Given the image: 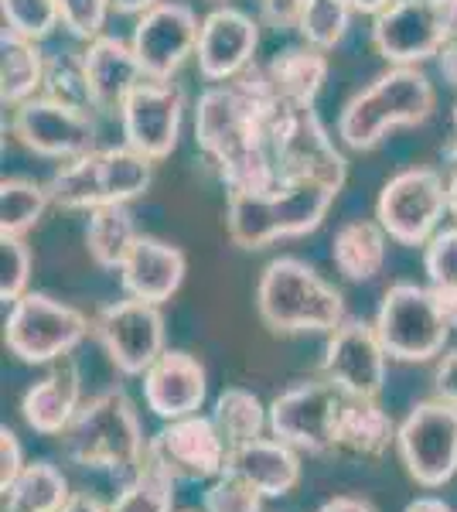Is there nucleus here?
<instances>
[{"instance_id": "obj_32", "label": "nucleus", "mask_w": 457, "mask_h": 512, "mask_svg": "<svg viewBox=\"0 0 457 512\" xmlns=\"http://www.w3.org/2000/svg\"><path fill=\"white\" fill-rule=\"evenodd\" d=\"M103 151V192L106 205H130L137 198H144L154 185V164L134 151L130 144L116 147H99Z\"/></svg>"}, {"instance_id": "obj_31", "label": "nucleus", "mask_w": 457, "mask_h": 512, "mask_svg": "<svg viewBox=\"0 0 457 512\" xmlns=\"http://www.w3.org/2000/svg\"><path fill=\"white\" fill-rule=\"evenodd\" d=\"M212 420L219 427V434L226 437L229 448H239V444L270 434V403H263L246 386H226L215 396Z\"/></svg>"}, {"instance_id": "obj_13", "label": "nucleus", "mask_w": 457, "mask_h": 512, "mask_svg": "<svg viewBox=\"0 0 457 512\" xmlns=\"http://www.w3.org/2000/svg\"><path fill=\"white\" fill-rule=\"evenodd\" d=\"M345 396L324 376L301 379L270 400V434L301 454H335V427Z\"/></svg>"}, {"instance_id": "obj_41", "label": "nucleus", "mask_w": 457, "mask_h": 512, "mask_svg": "<svg viewBox=\"0 0 457 512\" xmlns=\"http://www.w3.org/2000/svg\"><path fill=\"white\" fill-rule=\"evenodd\" d=\"M62 28L79 41H93L106 35V18H110L113 4L110 0H55Z\"/></svg>"}, {"instance_id": "obj_51", "label": "nucleus", "mask_w": 457, "mask_h": 512, "mask_svg": "<svg viewBox=\"0 0 457 512\" xmlns=\"http://www.w3.org/2000/svg\"><path fill=\"white\" fill-rule=\"evenodd\" d=\"M447 212H451V219L457 222V168L447 175Z\"/></svg>"}, {"instance_id": "obj_20", "label": "nucleus", "mask_w": 457, "mask_h": 512, "mask_svg": "<svg viewBox=\"0 0 457 512\" xmlns=\"http://www.w3.org/2000/svg\"><path fill=\"white\" fill-rule=\"evenodd\" d=\"M116 274H120V287L127 297L168 304L181 291V284H185L188 256L181 246L168 243V239L140 233L134 250L127 253V260H123V267Z\"/></svg>"}, {"instance_id": "obj_2", "label": "nucleus", "mask_w": 457, "mask_h": 512, "mask_svg": "<svg viewBox=\"0 0 457 512\" xmlns=\"http://www.w3.org/2000/svg\"><path fill=\"white\" fill-rule=\"evenodd\" d=\"M437 110V89L420 65H389L369 86H362L338 113V144L369 154L393 130L423 127Z\"/></svg>"}, {"instance_id": "obj_15", "label": "nucleus", "mask_w": 457, "mask_h": 512, "mask_svg": "<svg viewBox=\"0 0 457 512\" xmlns=\"http://www.w3.org/2000/svg\"><path fill=\"white\" fill-rule=\"evenodd\" d=\"M389 355L372 321L345 318L324 342L321 376L345 400H379L386 390Z\"/></svg>"}, {"instance_id": "obj_36", "label": "nucleus", "mask_w": 457, "mask_h": 512, "mask_svg": "<svg viewBox=\"0 0 457 512\" xmlns=\"http://www.w3.org/2000/svg\"><path fill=\"white\" fill-rule=\"evenodd\" d=\"M0 14H4V31L28 41H45L62 28L55 0H0Z\"/></svg>"}, {"instance_id": "obj_28", "label": "nucleus", "mask_w": 457, "mask_h": 512, "mask_svg": "<svg viewBox=\"0 0 457 512\" xmlns=\"http://www.w3.org/2000/svg\"><path fill=\"white\" fill-rule=\"evenodd\" d=\"M137 236L130 205H99L86 212V253L99 270H120Z\"/></svg>"}, {"instance_id": "obj_35", "label": "nucleus", "mask_w": 457, "mask_h": 512, "mask_svg": "<svg viewBox=\"0 0 457 512\" xmlns=\"http://www.w3.org/2000/svg\"><path fill=\"white\" fill-rule=\"evenodd\" d=\"M174 489H178L174 478L151 465H140L116 492L110 512H174Z\"/></svg>"}, {"instance_id": "obj_12", "label": "nucleus", "mask_w": 457, "mask_h": 512, "mask_svg": "<svg viewBox=\"0 0 457 512\" xmlns=\"http://www.w3.org/2000/svg\"><path fill=\"white\" fill-rule=\"evenodd\" d=\"M144 465L157 468L178 485L212 482L226 472L229 465V444L219 434L212 417L195 414L161 424V431L147 441Z\"/></svg>"}, {"instance_id": "obj_26", "label": "nucleus", "mask_w": 457, "mask_h": 512, "mask_svg": "<svg viewBox=\"0 0 457 512\" xmlns=\"http://www.w3.org/2000/svg\"><path fill=\"white\" fill-rule=\"evenodd\" d=\"M267 72L273 79L277 96L290 99V103H301V106H314L324 82H328L331 62H328V52H318V48H311V45H294L273 55L267 62Z\"/></svg>"}, {"instance_id": "obj_37", "label": "nucleus", "mask_w": 457, "mask_h": 512, "mask_svg": "<svg viewBox=\"0 0 457 512\" xmlns=\"http://www.w3.org/2000/svg\"><path fill=\"white\" fill-rule=\"evenodd\" d=\"M263 502L267 495L229 468L219 478L205 482L202 492V512H263Z\"/></svg>"}, {"instance_id": "obj_54", "label": "nucleus", "mask_w": 457, "mask_h": 512, "mask_svg": "<svg viewBox=\"0 0 457 512\" xmlns=\"http://www.w3.org/2000/svg\"><path fill=\"white\" fill-rule=\"evenodd\" d=\"M212 4H215V7H222V4H229V0H212Z\"/></svg>"}, {"instance_id": "obj_10", "label": "nucleus", "mask_w": 457, "mask_h": 512, "mask_svg": "<svg viewBox=\"0 0 457 512\" xmlns=\"http://www.w3.org/2000/svg\"><path fill=\"white\" fill-rule=\"evenodd\" d=\"M93 338L116 373L140 379L168 349V321L161 304L123 294L93 315Z\"/></svg>"}, {"instance_id": "obj_30", "label": "nucleus", "mask_w": 457, "mask_h": 512, "mask_svg": "<svg viewBox=\"0 0 457 512\" xmlns=\"http://www.w3.org/2000/svg\"><path fill=\"white\" fill-rule=\"evenodd\" d=\"M48 192H52V205L62 212H93L106 205L103 192V151H89L76 161H65L48 178Z\"/></svg>"}, {"instance_id": "obj_50", "label": "nucleus", "mask_w": 457, "mask_h": 512, "mask_svg": "<svg viewBox=\"0 0 457 512\" xmlns=\"http://www.w3.org/2000/svg\"><path fill=\"white\" fill-rule=\"evenodd\" d=\"M348 4L355 7V14H369V18H376L382 7H389L393 0H348Z\"/></svg>"}, {"instance_id": "obj_16", "label": "nucleus", "mask_w": 457, "mask_h": 512, "mask_svg": "<svg viewBox=\"0 0 457 512\" xmlns=\"http://www.w3.org/2000/svg\"><path fill=\"white\" fill-rule=\"evenodd\" d=\"M198 31H202V21L181 0H161L140 14L130 45H134L144 76L154 82H174L185 62L195 59Z\"/></svg>"}, {"instance_id": "obj_52", "label": "nucleus", "mask_w": 457, "mask_h": 512, "mask_svg": "<svg viewBox=\"0 0 457 512\" xmlns=\"http://www.w3.org/2000/svg\"><path fill=\"white\" fill-rule=\"evenodd\" d=\"M440 7H444L447 28H451V35L457 38V0H440Z\"/></svg>"}, {"instance_id": "obj_29", "label": "nucleus", "mask_w": 457, "mask_h": 512, "mask_svg": "<svg viewBox=\"0 0 457 512\" xmlns=\"http://www.w3.org/2000/svg\"><path fill=\"white\" fill-rule=\"evenodd\" d=\"M4 492V512H58L72 499L69 475L52 461H28V468Z\"/></svg>"}, {"instance_id": "obj_8", "label": "nucleus", "mask_w": 457, "mask_h": 512, "mask_svg": "<svg viewBox=\"0 0 457 512\" xmlns=\"http://www.w3.org/2000/svg\"><path fill=\"white\" fill-rule=\"evenodd\" d=\"M396 458L406 478L437 492L457 478V407L440 396L417 400L396 427Z\"/></svg>"}, {"instance_id": "obj_17", "label": "nucleus", "mask_w": 457, "mask_h": 512, "mask_svg": "<svg viewBox=\"0 0 457 512\" xmlns=\"http://www.w3.org/2000/svg\"><path fill=\"white\" fill-rule=\"evenodd\" d=\"M185 89L178 82L144 79L127 96L120 110L123 144H130L151 161H164L178 151L181 123H185Z\"/></svg>"}, {"instance_id": "obj_11", "label": "nucleus", "mask_w": 457, "mask_h": 512, "mask_svg": "<svg viewBox=\"0 0 457 512\" xmlns=\"http://www.w3.org/2000/svg\"><path fill=\"white\" fill-rule=\"evenodd\" d=\"M11 134L24 151L65 164L96 151L99 123L86 106L41 93L11 110Z\"/></svg>"}, {"instance_id": "obj_18", "label": "nucleus", "mask_w": 457, "mask_h": 512, "mask_svg": "<svg viewBox=\"0 0 457 512\" xmlns=\"http://www.w3.org/2000/svg\"><path fill=\"white\" fill-rule=\"evenodd\" d=\"M260 48V21L232 4L212 7L198 31V76L205 82H232L256 62Z\"/></svg>"}, {"instance_id": "obj_33", "label": "nucleus", "mask_w": 457, "mask_h": 512, "mask_svg": "<svg viewBox=\"0 0 457 512\" xmlns=\"http://www.w3.org/2000/svg\"><path fill=\"white\" fill-rule=\"evenodd\" d=\"M52 192L35 178H4L0 185V236H28L45 219Z\"/></svg>"}, {"instance_id": "obj_25", "label": "nucleus", "mask_w": 457, "mask_h": 512, "mask_svg": "<svg viewBox=\"0 0 457 512\" xmlns=\"http://www.w3.org/2000/svg\"><path fill=\"white\" fill-rule=\"evenodd\" d=\"M396 427L400 424L379 400H345L335 427V451L376 461L389 448H396Z\"/></svg>"}, {"instance_id": "obj_44", "label": "nucleus", "mask_w": 457, "mask_h": 512, "mask_svg": "<svg viewBox=\"0 0 457 512\" xmlns=\"http://www.w3.org/2000/svg\"><path fill=\"white\" fill-rule=\"evenodd\" d=\"M434 396L457 407V349H447L434 366Z\"/></svg>"}, {"instance_id": "obj_55", "label": "nucleus", "mask_w": 457, "mask_h": 512, "mask_svg": "<svg viewBox=\"0 0 457 512\" xmlns=\"http://www.w3.org/2000/svg\"><path fill=\"white\" fill-rule=\"evenodd\" d=\"M178 512H202V509H178Z\"/></svg>"}, {"instance_id": "obj_9", "label": "nucleus", "mask_w": 457, "mask_h": 512, "mask_svg": "<svg viewBox=\"0 0 457 512\" xmlns=\"http://www.w3.org/2000/svg\"><path fill=\"white\" fill-rule=\"evenodd\" d=\"M447 212V178L430 164L396 171L376 195V222L396 246L423 250L434 239Z\"/></svg>"}, {"instance_id": "obj_6", "label": "nucleus", "mask_w": 457, "mask_h": 512, "mask_svg": "<svg viewBox=\"0 0 457 512\" xmlns=\"http://www.w3.org/2000/svg\"><path fill=\"white\" fill-rule=\"evenodd\" d=\"M379 342L393 362H437L447 352V342L457 332L444 301L430 284L396 280L382 294L379 311L372 318Z\"/></svg>"}, {"instance_id": "obj_49", "label": "nucleus", "mask_w": 457, "mask_h": 512, "mask_svg": "<svg viewBox=\"0 0 457 512\" xmlns=\"http://www.w3.org/2000/svg\"><path fill=\"white\" fill-rule=\"evenodd\" d=\"M116 14H127V18H140L144 11H151L154 4H161V0H110Z\"/></svg>"}, {"instance_id": "obj_45", "label": "nucleus", "mask_w": 457, "mask_h": 512, "mask_svg": "<svg viewBox=\"0 0 457 512\" xmlns=\"http://www.w3.org/2000/svg\"><path fill=\"white\" fill-rule=\"evenodd\" d=\"M318 512H379V509L369 499H362V495H335Z\"/></svg>"}, {"instance_id": "obj_48", "label": "nucleus", "mask_w": 457, "mask_h": 512, "mask_svg": "<svg viewBox=\"0 0 457 512\" xmlns=\"http://www.w3.org/2000/svg\"><path fill=\"white\" fill-rule=\"evenodd\" d=\"M403 512H454V506L444 495H417L413 502H406Z\"/></svg>"}, {"instance_id": "obj_19", "label": "nucleus", "mask_w": 457, "mask_h": 512, "mask_svg": "<svg viewBox=\"0 0 457 512\" xmlns=\"http://www.w3.org/2000/svg\"><path fill=\"white\" fill-rule=\"evenodd\" d=\"M140 393H144V407L161 424L195 417L209 400V369L185 349H164L161 359L140 376Z\"/></svg>"}, {"instance_id": "obj_42", "label": "nucleus", "mask_w": 457, "mask_h": 512, "mask_svg": "<svg viewBox=\"0 0 457 512\" xmlns=\"http://www.w3.org/2000/svg\"><path fill=\"white\" fill-rule=\"evenodd\" d=\"M24 468H28V458H24L21 437L4 424L0 427V489H7Z\"/></svg>"}, {"instance_id": "obj_39", "label": "nucleus", "mask_w": 457, "mask_h": 512, "mask_svg": "<svg viewBox=\"0 0 457 512\" xmlns=\"http://www.w3.org/2000/svg\"><path fill=\"white\" fill-rule=\"evenodd\" d=\"M31 270H35V253L24 236H0V301L14 304L28 294Z\"/></svg>"}, {"instance_id": "obj_22", "label": "nucleus", "mask_w": 457, "mask_h": 512, "mask_svg": "<svg viewBox=\"0 0 457 512\" xmlns=\"http://www.w3.org/2000/svg\"><path fill=\"white\" fill-rule=\"evenodd\" d=\"M86 403L82 393V373L72 359H62L48 369L38 383H31L21 396V420L28 431L38 437H62L69 431V424Z\"/></svg>"}, {"instance_id": "obj_47", "label": "nucleus", "mask_w": 457, "mask_h": 512, "mask_svg": "<svg viewBox=\"0 0 457 512\" xmlns=\"http://www.w3.org/2000/svg\"><path fill=\"white\" fill-rule=\"evenodd\" d=\"M437 69H440V76H444L447 86L457 89V38L447 41V48L437 55Z\"/></svg>"}, {"instance_id": "obj_38", "label": "nucleus", "mask_w": 457, "mask_h": 512, "mask_svg": "<svg viewBox=\"0 0 457 512\" xmlns=\"http://www.w3.org/2000/svg\"><path fill=\"white\" fill-rule=\"evenodd\" d=\"M45 96H55V99H65V103H76V106L93 110V103H89V82H86V62H82V52L48 55Z\"/></svg>"}, {"instance_id": "obj_7", "label": "nucleus", "mask_w": 457, "mask_h": 512, "mask_svg": "<svg viewBox=\"0 0 457 512\" xmlns=\"http://www.w3.org/2000/svg\"><path fill=\"white\" fill-rule=\"evenodd\" d=\"M89 335L93 318L45 291L18 297L4 318V349L24 366H52L69 359Z\"/></svg>"}, {"instance_id": "obj_1", "label": "nucleus", "mask_w": 457, "mask_h": 512, "mask_svg": "<svg viewBox=\"0 0 457 512\" xmlns=\"http://www.w3.org/2000/svg\"><path fill=\"white\" fill-rule=\"evenodd\" d=\"M195 144L226 192H267L280 181L256 106L232 82H212L195 103Z\"/></svg>"}, {"instance_id": "obj_21", "label": "nucleus", "mask_w": 457, "mask_h": 512, "mask_svg": "<svg viewBox=\"0 0 457 512\" xmlns=\"http://www.w3.org/2000/svg\"><path fill=\"white\" fill-rule=\"evenodd\" d=\"M82 62H86L89 103H93L96 113H110V117H120L127 96L147 79L137 62L134 45L116 35H99L86 41Z\"/></svg>"}, {"instance_id": "obj_24", "label": "nucleus", "mask_w": 457, "mask_h": 512, "mask_svg": "<svg viewBox=\"0 0 457 512\" xmlns=\"http://www.w3.org/2000/svg\"><path fill=\"white\" fill-rule=\"evenodd\" d=\"M389 243L376 219H348L331 236V263L348 284H369L386 270Z\"/></svg>"}, {"instance_id": "obj_46", "label": "nucleus", "mask_w": 457, "mask_h": 512, "mask_svg": "<svg viewBox=\"0 0 457 512\" xmlns=\"http://www.w3.org/2000/svg\"><path fill=\"white\" fill-rule=\"evenodd\" d=\"M58 512H110V502H103L93 492H72V499Z\"/></svg>"}, {"instance_id": "obj_23", "label": "nucleus", "mask_w": 457, "mask_h": 512, "mask_svg": "<svg viewBox=\"0 0 457 512\" xmlns=\"http://www.w3.org/2000/svg\"><path fill=\"white\" fill-rule=\"evenodd\" d=\"M229 472L243 475L246 482H253L267 499H284L301 485L304 478V454L290 448L280 437H256L249 444L229 448Z\"/></svg>"}, {"instance_id": "obj_40", "label": "nucleus", "mask_w": 457, "mask_h": 512, "mask_svg": "<svg viewBox=\"0 0 457 512\" xmlns=\"http://www.w3.org/2000/svg\"><path fill=\"white\" fill-rule=\"evenodd\" d=\"M423 274L427 284L440 294H457V222L437 229L423 246Z\"/></svg>"}, {"instance_id": "obj_3", "label": "nucleus", "mask_w": 457, "mask_h": 512, "mask_svg": "<svg viewBox=\"0 0 457 512\" xmlns=\"http://www.w3.org/2000/svg\"><path fill=\"white\" fill-rule=\"evenodd\" d=\"M338 192L321 181L280 178L267 192H229L226 233L239 250H267L280 239L318 233Z\"/></svg>"}, {"instance_id": "obj_53", "label": "nucleus", "mask_w": 457, "mask_h": 512, "mask_svg": "<svg viewBox=\"0 0 457 512\" xmlns=\"http://www.w3.org/2000/svg\"><path fill=\"white\" fill-rule=\"evenodd\" d=\"M451 120H454V137H457V103H454V113H451Z\"/></svg>"}, {"instance_id": "obj_14", "label": "nucleus", "mask_w": 457, "mask_h": 512, "mask_svg": "<svg viewBox=\"0 0 457 512\" xmlns=\"http://www.w3.org/2000/svg\"><path fill=\"white\" fill-rule=\"evenodd\" d=\"M372 48L386 65H423L451 41L440 0H393L372 18Z\"/></svg>"}, {"instance_id": "obj_34", "label": "nucleus", "mask_w": 457, "mask_h": 512, "mask_svg": "<svg viewBox=\"0 0 457 512\" xmlns=\"http://www.w3.org/2000/svg\"><path fill=\"white\" fill-rule=\"evenodd\" d=\"M355 7L348 0H304L297 35L318 52H335L352 31Z\"/></svg>"}, {"instance_id": "obj_4", "label": "nucleus", "mask_w": 457, "mask_h": 512, "mask_svg": "<svg viewBox=\"0 0 457 512\" xmlns=\"http://www.w3.org/2000/svg\"><path fill=\"white\" fill-rule=\"evenodd\" d=\"M253 304L270 335H331L348 318L345 294L297 256H277L260 270Z\"/></svg>"}, {"instance_id": "obj_43", "label": "nucleus", "mask_w": 457, "mask_h": 512, "mask_svg": "<svg viewBox=\"0 0 457 512\" xmlns=\"http://www.w3.org/2000/svg\"><path fill=\"white\" fill-rule=\"evenodd\" d=\"M256 7H260L263 24H270V28H277V31H287V28H297L304 0H256Z\"/></svg>"}, {"instance_id": "obj_5", "label": "nucleus", "mask_w": 457, "mask_h": 512, "mask_svg": "<svg viewBox=\"0 0 457 512\" xmlns=\"http://www.w3.org/2000/svg\"><path fill=\"white\" fill-rule=\"evenodd\" d=\"M147 441L137 403L120 386L86 396L69 431L58 437L72 465L103 475H134L144 465Z\"/></svg>"}, {"instance_id": "obj_27", "label": "nucleus", "mask_w": 457, "mask_h": 512, "mask_svg": "<svg viewBox=\"0 0 457 512\" xmlns=\"http://www.w3.org/2000/svg\"><path fill=\"white\" fill-rule=\"evenodd\" d=\"M45 69L48 55L41 52L38 41L4 31V41H0V99L7 110L45 93Z\"/></svg>"}]
</instances>
